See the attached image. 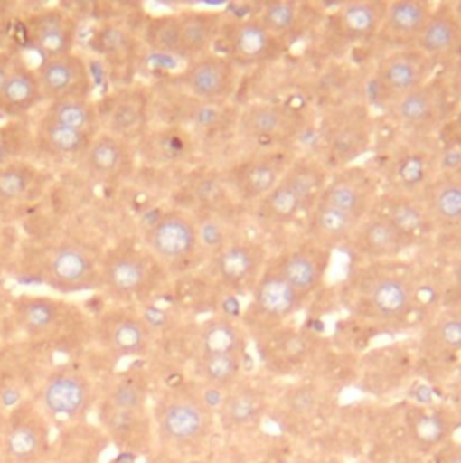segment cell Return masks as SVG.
Segmentation results:
<instances>
[{"mask_svg":"<svg viewBox=\"0 0 461 463\" xmlns=\"http://www.w3.org/2000/svg\"><path fill=\"white\" fill-rule=\"evenodd\" d=\"M179 25L181 56L193 60L212 51L221 38L224 16L217 11L184 9L175 14Z\"/></svg>","mask_w":461,"mask_h":463,"instance_id":"28","label":"cell"},{"mask_svg":"<svg viewBox=\"0 0 461 463\" xmlns=\"http://www.w3.org/2000/svg\"><path fill=\"white\" fill-rule=\"evenodd\" d=\"M454 284H456V289L461 293V255L457 257L456 264H454Z\"/></svg>","mask_w":461,"mask_h":463,"instance_id":"53","label":"cell"},{"mask_svg":"<svg viewBox=\"0 0 461 463\" xmlns=\"http://www.w3.org/2000/svg\"><path fill=\"white\" fill-rule=\"evenodd\" d=\"M47 447L45 423L34 409L18 407L7 416L2 449L14 463H36Z\"/></svg>","mask_w":461,"mask_h":463,"instance_id":"22","label":"cell"},{"mask_svg":"<svg viewBox=\"0 0 461 463\" xmlns=\"http://www.w3.org/2000/svg\"><path fill=\"white\" fill-rule=\"evenodd\" d=\"M139 416L141 412H132V411H121L116 409L108 403H105L101 411V420L107 427V430L118 439L119 443H132V438L136 436L139 429Z\"/></svg>","mask_w":461,"mask_h":463,"instance_id":"44","label":"cell"},{"mask_svg":"<svg viewBox=\"0 0 461 463\" xmlns=\"http://www.w3.org/2000/svg\"><path fill=\"white\" fill-rule=\"evenodd\" d=\"M210 257L212 275L228 293L251 291L269 260V255L260 242L242 237L231 239Z\"/></svg>","mask_w":461,"mask_h":463,"instance_id":"11","label":"cell"},{"mask_svg":"<svg viewBox=\"0 0 461 463\" xmlns=\"http://www.w3.org/2000/svg\"><path fill=\"white\" fill-rule=\"evenodd\" d=\"M27 38L43 60L71 54L76 40V22L61 9H43L27 20Z\"/></svg>","mask_w":461,"mask_h":463,"instance_id":"23","label":"cell"},{"mask_svg":"<svg viewBox=\"0 0 461 463\" xmlns=\"http://www.w3.org/2000/svg\"><path fill=\"white\" fill-rule=\"evenodd\" d=\"M141 119V112L134 103L123 101L121 105H118L112 112V132H128L130 128H134Z\"/></svg>","mask_w":461,"mask_h":463,"instance_id":"48","label":"cell"},{"mask_svg":"<svg viewBox=\"0 0 461 463\" xmlns=\"http://www.w3.org/2000/svg\"><path fill=\"white\" fill-rule=\"evenodd\" d=\"M14 309L16 318L25 333L43 335L56 326L61 304L49 297H22Z\"/></svg>","mask_w":461,"mask_h":463,"instance_id":"37","label":"cell"},{"mask_svg":"<svg viewBox=\"0 0 461 463\" xmlns=\"http://www.w3.org/2000/svg\"><path fill=\"white\" fill-rule=\"evenodd\" d=\"M195 222H197L201 250L208 251L210 255H213L215 251L224 248L231 239H235V235L230 232L224 217H221L215 212H206L199 219L195 217Z\"/></svg>","mask_w":461,"mask_h":463,"instance_id":"42","label":"cell"},{"mask_svg":"<svg viewBox=\"0 0 461 463\" xmlns=\"http://www.w3.org/2000/svg\"><path fill=\"white\" fill-rule=\"evenodd\" d=\"M45 280L61 293L85 291L99 282V269L92 255L72 242L60 244L45 260Z\"/></svg>","mask_w":461,"mask_h":463,"instance_id":"19","label":"cell"},{"mask_svg":"<svg viewBox=\"0 0 461 463\" xmlns=\"http://www.w3.org/2000/svg\"><path fill=\"white\" fill-rule=\"evenodd\" d=\"M146 402V392L145 389L134 382V380H119L116 382L107 394V403L121 409V411H132V412H141Z\"/></svg>","mask_w":461,"mask_h":463,"instance_id":"46","label":"cell"},{"mask_svg":"<svg viewBox=\"0 0 461 463\" xmlns=\"http://www.w3.org/2000/svg\"><path fill=\"white\" fill-rule=\"evenodd\" d=\"M257 18L271 34L284 42V38L295 31L300 20V5L291 0L266 2L260 5Z\"/></svg>","mask_w":461,"mask_h":463,"instance_id":"41","label":"cell"},{"mask_svg":"<svg viewBox=\"0 0 461 463\" xmlns=\"http://www.w3.org/2000/svg\"><path fill=\"white\" fill-rule=\"evenodd\" d=\"M376 175L385 190L418 195L441 172V145L436 136L403 134L387 145Z\"/></svg>","mask_w":461,"mask_h":463,"instance_id":"4","label":"cell"},{"mask_svg":"<svg viewBox=\"0 0 461 463\" xmlns=\"http://www.w3.org/2000/svg\"><path fill=\"white\" fill-rule=\"evenodd\" d=\"M146 38L150 47L161 52L181 56V40H179V25L175 14L159 16L152 20L146 31Z\"/></svg>","mask_w":461,"mask_h":463,"instance_id":"43","label":"cell"},{"mask_svg":"<svg viewBox=\"0 0 461 463\" xmlns=\"http://www.w3.org/2000/svg\"><path fill=\"white\" fill-rule=\"evenodd\" d=\"M437 69L439 63L414 45L385 51L376 61L371 92L389 110L405 94L428 81Z\"/></svg>","mask_w":461,"mask_h":463,"instance_id":"7","label":"cell"},{"mask_svg":"<svg viewBox=\"0 0 461 463\" xmlns=\"http://www.w3.org/2000/svg\"><path fill=\"white\" fill-rule=\"evenodd\" d=\"M358 222L353 215L318 201L306 215L304 228L309 241L331 250L333 246L345 244Z\"/></svg>","mask_w":461,"mask_h":463,"instance_id":"30","label":"cell"},{"mask_svg":"<svg viewBox=\"0 0 461 463\" xmlns=\"http://www.w3.org/2000/svg\"><path fill=\"white\" fill-rule=\"evenodd\" d=\"M150 259L130 248L116 250L101 264L99 284L118 298L139 297L154 280Z\"/></svg>","mask_w":461,"mask_h":463,"instance_id":"20","label":"cell"},{"mask_svg":"<svg viewBox=\"0 0 461 463\" xmlns=\"http://www.w3.org/2000/svg\"><path fill=\"white\" fill-rule=\"evenodd\" d=\"M329 264V250L309 241L286 248L269 257L268 266L277 271L293 289L307 298L324 280Z\"/></svg>","mask_w":461,"mask_h":463,"instance_id":"15","label":"cell"},{"mask_svg":"<svg viewBox=\"0 0 461 463\" xmlns=\"http://www.w3.org/2000/svg\"><path fill=\"white\" fill-rule=\"evenodd\" d=\"M43 118L90 136H96L94 130L98 128V123H99L98 109L90 99L83 96H71V98L51 101Z\"/></svg>","mask_w":461,"mask_h":463,"instance_id":"35","label":"cell"},{"mask_svg":"<svg viewBox=\"0 0 461 463\" xmlns=\"http://www.w3.org/2000/svg\"><path fill=\"white\" fill-rule=\"evenodd\" d=\"M418 199L434 232L456 233L461 230V177L456 172H439L423 186Z\"/></svg>","mask_w":461,"mask_h":463,"instance_id":"21","label":"cell"},{"mask_svg":"<svg viewBox=\"0 0 461 463\" xmlns=\"http://www.w3.org/2000/svg\"><path fill=\"white\" fill-rule=\"evenodd\" d=\"M221 36L224 52L237 67H255L277 60L282 54L284 42L271 34L257 14L224 20Z\"/></svg>","mask_w":461,"mask_h":463,"instance_id":"14","label":"cell"},{"mask_svg":"<svg viewBox=\"0 0 461 463\" xmlns=\"http://www.w3.org/2000/svg\"><path fill=\"white\" fill-rule=\"evenodd\" d=\"M210 411L202 396L181 387L170 389L155 403L157 432L174 445L197 443L212 425Z\"/></svg>","mask_w":461,"mask_h":463,"instance_id":"9","label":"cell"},{"mask_svg":"<svg viewBox=\"0 0 461 463\" xmlns=\"http://www.w3.org/2000/svg\"><path fill=\"white\" fill-rule=\"evenodd\" d=\"M437 141L443 148H454L461 152V110H457L437 132Z\"/></svg>","mask_w":461,"mask_h":463,"instance_id":"49","label":"cell"},{"mask_svg":"<svg viewBox=\"0 0 461 463\" xmlns=\"http://www.w3.org/2000/svg\"><path fill=\"white\" fill-rule=\"evenodd\" d=\"M293 148L249 150L222 172V183L235 203L255 206L282 177L291 159Z\"/></svg>","mask_w":461,"mask_h":463,"instance_id":"8","label":"cell"},{"mask_svg":"<svg viewBox=\"0 0 461 463\" xmlns=\"http://www.w3.org/2000/svg\"><path fill=\"white\" fill-rule=\"evenodd\" d=\"M456 105V80L437 69L428 81L398 99L387 114L403 134L437 136L441 127L457 112Z\"/></svg>","mask_w":461,"mask_h":463,"instance_id":"3","label":"cell"},{"mask_svg":"<svg viewBox=\"0 0 461 463\" xmlns=\"http://www.w3.org/2000/svg\"><path fill=\"white\" fill-rule=\"evenodd\" d=\"M148 255L165 266L192 260L201 250L195 217L183 210L165 212L145 233Z\"/></svg>","mask_w":461,"mask_h":463,"instance_id":"10","label":"cell"},{"mask_svg":"<svg viewBox=\"0 0 461 463\" xmlns=\"http://www.w3.org/2000/svg\"><path fill=\"white\" fill-rule=\"evenodd\" d=\"M181 83L199 103H228L239 87V67L222 52H206L188 61Z\"/></svg>","mask_w":461,"mask_h":463,"instance_id":"12","label":"cell"},{"mask_svg":"<svg viewBox=\"0 0 461 463\" xmlns=\"http://www.w3.org/2000/svg\"><path fill=\"white\" fill-rule=\"evenodd\" d=\"M9 72H11V69H7L5 63H0V90H2V87H4V83H5V80H7V76H9Z\"/></svg>","mask_w":461,"mask_h":463,"instance_id":"55","label":"cell"},{"mask_svg":"<svg viewBox=\"0 0 461 463\" xmlns=\"http://www.w3.org/2000/svg\"><path fill=\"white\" fill-rule=\"evenodd\" d=\"M313 402H315V392L311 387H298L291 394V403L298 411L309 409L313 405Z\"/></svg>","mask_w":461,"mask_h":463,"instance_id":"50","label":"cell"},{"mask_svg":"<svg viewBox=\"0 0 461 463\" xmlns=\"http://www.w3.org/2000/svg\"><path fill=\"white\" fill-rule=\"evenodd\" d=\"M83 165L89 174L101 179L118 175L127 165L125 141L116 134H96L83 152Z\"/></svg>","mask_w":461,"mask_h":463,"instance_id":"33","label":"cell"},{"mask_svg":"<svg viewBox=\"0 0 461 463\" xmlns=\"http://www.w3.org/2000/svg\"><path fill=\"white\" fill-rule=\"evenodd\" d=\"M371 212L389 219L410 241L412 246L434 232L418 195L412 194L381 190Z\"/></svg>","mask_w":461,"mask_h":463,"instance_id":"27","label":"cell"},{"mask_svg":"<svg viewBox=\"0 0 461 463\" xmlns=\"http://www.w3.org/2000/svg\"><path fill=\"white\" fill-rule=\"evenodd\" d=\"M432 9L434 4L423 0L387 2L385 18L376 38L389 43L387 51L414 45Z\"/></svg>","mask_w":461,"mask_h":463,"instance_id":"26","label":"cell"},{"mask_svg":"<svg viewBox=\"0 0 461 463\" xmlns=\"http://www.w3.org/2000/svg\"><path fill=\"white\" fill-rule=\"evenodd\" d=\"M441 463H461V445H456V447L448 449L441 456Z\"/></svg>","mask_w":461,"mask_h":463,"instance_id":"52","label":"cell"},{"mask_svg":"<svg viewBox=\"0 0 461 463\" xmlns=\"http://www.w3.org/2000/svg\"><path fill=\"white\" fill-rule=\"evenodd\" d=\"M246 354H202L197 371L208 387L224 391L237 385Z\"/></svg>","mask_w":461,"mask_h":463,"instance_id":"38","label":"cell"},{"mask_svg":"<svg viewBox=\"0 0 461 463\" xmlns=\"http://www.w3.org/2000/svg\"><path fill=\"white\" fill-rule=\"evenodd\" d=\"M345 246L365 262L398 260L412 248L410 241L383 215L369 212L354 228Z\"/></svg>","mask_w":461,"mask_h":463,"instance_id":"16","label":"cell"},{"mask_svg":"<svg viewBox=\"0 0 461 463\" xmlns=\"http://www.w3.org/2000/svg\"><path fill=\"white\" fill-rule=\"evenodd\" d=\"M36 132H38L40 145L45 146L49 152L60 154V156H76V154L83 156L90 139L94 137L90 134L58 125L47 118L40 121Z\"/></svg>","mask_w":461,"mask_h":463,"instance_id":"39","label":"cell"},{"mask_svg":"<svg viewBox=\"0 0 461 463\" xmlns=\"http://www.w3.org/2000/svg\"><path fill=\"white\" fill-rule=\"evenodd\" d=\"M331 172L315 154H296L280 181L253 206L268 226H289L304 221L318 203Z\"/></svg>","mask_w":461,"mask_h":463,"instance_id":"1","label":"cell"},{"mask_svg":"<svg viewBox=\"0 0 461 463\" xmlns=\"http://www.w3.org/2000/svg\"><path fill=\"white\" fill-rule=\"evenodd\" d=\"M447 418L441 412H427V411H419L414 418H412V432L414 436L427 445H434L439 443L447 430Z\"/></svg>","mask_w":461,"mask_h":463,"instance_id":"47","label":"cell"},{"mask_svg":"<svg viewBox=\"0 0 461 463\" xmlns=\"http://www.w3.org/2000/svg\"><path fill=\"white\" fill-rule=\"evenodd\" d=\"M11 150H13V146H11V139H9L7 132L0 130V166L5 165Z\"/></svg>","mask_w":461,"mask_h":463,"instance_id":"51","label":"cell"},{"mask_svg":"<svg viewBox=\"0 0 461 463\" xmlns=\"http://www.w3.org/2000/svg\"><path fill=\"white\" fill-rule=\"evenodd\" d=\"M33 183V172L18 163H5L0 166V199L14 201L27 194Z\"/></svg>","mask_w":461,"mask_h":463,"instance_id":"45","label":"cell"},{"mask_svg":"<svg viewBox=\"0 0 461 463\" xmlns=\"http://www.w3.org/2000/svg\"><path fill=\"white\" fill-rule=\"evenodd\" d=\"M36 76L42 96L56 101L71 96H81L78 94V89L87 78V67L80 56L71 52L43 60Z\"/></svg>","mask_w":461,"mask_h":463,"instance_id":"29","label":"cell"},{"mask_svg":"<svg viewBox=\"0 0 461 463\" xmlns=\"http://www.w3.org/2000/svg\"><path fill=\"white\" fill-rule=\"evenodd\" d=\"M380 192L381 183L372 168L349 165L331 172L318 201L362 221L372 210Z\"/></svg>","mask_w":461,"mask_h":463,"instance_id":"13","label":"cell"},{"mask_svg":"<svg viewBox=\"0 0 461 463\" xmlns=\"http://www.w3.org/2000/svg\"><path fill=\"white\" fill-rule=\"evenodd\" d=\"M99 333L101 342L118 356H141L152 342V329L141 315L125 309H114L103 315Z\"/></svg>","mask_w":461,"mask_h":463,"instance_id":"25","label":"cell"},{"mask_svg":"<svg viewBox=\"0 0 461 463\" xmlns=\"http://www.w3.org/2000/svg\"><path fill=\"white\" fill-rule=\"evenodd\" d=\"M199 356L202 354H246V331L226 313L204 320L197 333Z\"/></svg>","mask_w":461,"mask_h":463,"instance_id":"32","label":"cell"},{"mask_svg":"<svg viewBox=\"0 0 461 463\" xmlns=\"http://www.w3.org/2000/svg\"><path fill=\"white\" fill-rule=\"evenodd\" d=\"M374 137V123L369 109L351 103L331 110L318 127V150L315 156L329 172L354 165L365 154Z\"/></svg>","mask_w":461,"mask_h":463,"instance_id":"5","label":"cell"},{"mask_svg":"<svg viewBox=\"0 0 461 463\" xmlns=\"http://www.w3.org/2000/svg\"><path fill=\"white\" fill-rule=\"evenodd\" d=\"M249 293L251 304L248 313L253 315L255 324L264 331L275 329L284 320L291 318L306 300L268 264Z\"/></svg>","mask_w":461,"mask_h":463,"instance_id":"17","label":"cell"},{"mask_svg":"<svg viewBox=\"0 0 461 463\" xmlns=\"http://www.w3.org/2000/svg\"><path fill=\"white\" fill-rule=\"evenodd\" d=\"M398 262H369L372 268L363 273L356 295V307L362 315L396 322L405 320L418 307L421 295L418 277Z\"/></svg>","mask_w":461,"mask_h":463,"instance_id":"2","label":"cell"},{"mask_svg":"<svg viewBox=\"0 0 461 463\" xmlns=\"http://www.w3.org/2000/svg\"><path fill=\"white\" fill-rule=\"evenodd\" d=\"M306 118L287 103L257 101L239 110L235 121L237 136L251 150L291 148L304 134Z\"/></svg>","mask_w":461,"mask_h":463,"instance_id":"6","label":"cell"},{"mask_svg":"<svg viewBox=\"0 0 461 463\" xmlns=\"http://www.w3.org/2000/svg\"><path fill=\"white\" fill-rule=\"evenodd\" d=\"M5 429H7V414H5V411H4V405L0 403V447H2V443H4Z\"/></svg>","mask_w":461,"mask_h":463,"instance_id":"54","label":"cell"},{"mask_svg":"<svg viewBox=\"0 0 461 463\" xmlns=\"http://www.w3.org/2000/svg\"><path fill=\"white\" fill-rule=\"evenodd\" d=\"M92 402L90 382L78 371H54L40 391V405L45 414L60 421L80 418Z\"/></svg>","mask_w":461,"mask_h":463,"instance_id":"18","label":"cell"},{"mask_svg":"<svg viewBox=\"0 0 461 463\" xmlns=\"http://www.w3.org/2000/svg\"><path fill=\"white\" fill-rule=\"evenodd\" d=\"M387 2L356 0L345 2L336 13V25L340 36L351 42L374 40L385 18Z\"/></svg>","mask_w":461,"mask_h":463,"instance_id":"31","label":"cell"},{"mask_svg":"<svg viewBox=\"0 0 461 463\" xmlns=\"http://www.w3.org/2000/svg\"><path fill=\"white\" fill-rule=\"evenodd\" d=\"M423 345L436 354H454L461 351V307L437 315L423 331Z\"/></svg>","mask_w":461,"mask_h":463,"instance_id":"36","label":"cell"},{"mask_svg":"<svg viewBox=\"0 0 461 463\" xmlns=\"http://www.w3.org/2000/svg\"><path fill=\"white\" fill-rule=\"evenodd\" d=\"M42 96L36 72L18 65L13 67L2 90H0V107L9 114H20L29 110Z\"/></svg>","mask_w":461,"mask_h":463,"instance_id":"34","label":"cell"},{"mask_svg":"<svg viewBox=\"0 0 461 463\" xmlns=\"http://www.w3.org/2000/svg\"><path fill=\"white\" fill-rule=\"evenodd\" d=\"M224 418L233 425H248L262 412V396L253 387H231L221 403Z\"/></svg>","mask_w":461,"mask_h":463,"instance_id":"40","label":"cell"},{"mask_svg":"<svg viewBox=\"0 0 461 463\" xmlns=\"http://www.w3.org/2000/svg\"><path fill=\"white\" fill-rule=\"evenodd\" d=\"M414 47L441 65V60L456 56L461 49V16L456 5L443 2L434 9L423 25Z\"/></svg>","mask_w":461,"mask_h":463,"instance_id":"24","label":"cell"}]
</instances>
